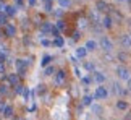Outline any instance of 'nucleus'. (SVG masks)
Listing matches in <instances>:
<instances>
[{
  "label": "nucleus",
  "instance_id": "obj_1",
  "mask_svg": "<svg viewBox=\"0 0 131 120\" xmlns=\"http://www.w3.org/2000/svg\"><path fill=\"white\" fill-rule=\"evenodd\" d=\"M100 47H102L105 52H110V51H113V42L110 41L107 36H104L102 39H100Z\"/></svg>",
  "mask_w": 131,
  "mask_h": 120
},
{
  "label": "nucleus",
  "instance_id": "obj_2",
  "mask_svg": "<svg viewBox=\"0 0 131 120\" xmlns=\"http://www.w3.org/2000/svg\"><path fill=\"white\" fill-rule=\"evenodd\" d=\"M117 75H118V78H120V79H123V81H128V79L131 78L129 70H128V68H125V67H118V68H117Z\"/></svg>",
  "mask_w": 131,
  "mask_h": 120
},
{
  "label": "nucleus",
  "instance_id": "obj_3",
  "mask_svg": "<svg viewBox=\"0 0 131 120\" xmlns=\"http://www.w3.org/2000/svg\"><path fill=\"white\" fill-rule=\"evenodd\" d=\"M107 96H108V91L104 86H99L97 89H95V93H94V97L95 99H105Z\"/></svg>",
  "mask_w": 131,
  "mask_h": 120
},
{
  "label": "nucleus",
  "instance_id": "obj_4",
  "mask_svg": "<svg viewBox=\"0 0 131 120\" xmlns=\"http://www.w3.org/2000/svg\"><path fill=\"white\" fill-rule=\"evenodd\" d=\"M120 44H122L123 49H131V36L129 34H123L120 37Z\"/></svg>",
  "mask_w": 131,
  "mask_h": 120
},
{
  "label": "nucleus",
  "instance_id": "obj_5",
  "mask_svg": "<svg viewBox=\"0 0 131 120\" xmlns=\"http://www.w3.org/2000/svg\"><path fill=\"white\" fill-rule=\"evenodd\" d=\"M15 65H16V70L19 75H24V72H26V62H24L23 58H18L16 62H15Z\"/></svg>",
  "mask_w": 131,
  "mask_h": 120
},
{
  "label": "nucleus",
  "instance_id": "obj_6",
  "mask_svg": "<svg viewBox=\"0 0 131 120\" xmlns=\"http://www.w3.org/2000/svg\"><path fill=\"white\" fill-rule=\"evenodd\" d=\"M0 12H5L7 16H13V15L16 13V10H15V7H12V5H5V7L0 8Z\"/></svg>",
  "mask_w": 131,
  "mask_h": 120
},
{
  "label": "nucleus",
  "instance_id": "obj_7",
  "mask_svg": "<svg viewBox=\"0 0 131 120\" xmlns=\"http://www.w3.org/2000/svg\"><path fill=\"white\" fill-rule=\"evenodd\" d=\"M5 33H7V36H10V37H13L15 34H16V28L13 26V24H5Z\"/></svg>",
  "mask_w": 131,
  "mask_h": 120
},
{
  "label": "nucleus",
  "instance_id": "obj_8",
  "mask_svg": "<svg viewBox=\"0 0 131 120\" xmlns=\"http://www.w3.org/2000/svg\"><path fill=\"white\" fill-rule=\"evenodd\" d=\"M94 81L95 83H104L105 81V75L102 72H94Z\"/></svg>",
  "mask_w": 131,
  "mask_h": 120
},
{
  "label": "nucleus",
  "instance_id": "obj_9",
  "mask_svg": "<svg viewBox=\"0 0 131 120\" xmlns=\"http://www.w3.org/2000/svg\"><path fill=\"white\" fill-rule=\"evenodd\" d=\"M88 49V52H92V51H95V49H97V42L95 41H92V39H89V41L86 42V46H84Z\"/></svg>",
  "mask_w": 131,
  "mask_h": 120
},
{
  "label": "nucleus",
  "instance_id": "obj_10",
  "mask_svg": "<svg viewBox=\"0 0 131 120\" xmlns=\"http://www.w3.org/2000/svg\"><path fill=\"white\" fill-rule=\"evenodd\" d=\"M86 54H88V49L86 47H78L76 49V57L84 58V57H86Z\"/></svg>",
  "mask_w": 131,
  "mask_h": 120
},
{
  "label": "nucleus",
  "instance_id": "obj_11",
  "mask_svg": "<svg viewBox=\"0 0 131 120\" xmlns=\"http://www.w3.org/2000/svg\"><path fill=\"white\" fill-rule=\"evenodd\" d=\"M63 79H65V72H63V70H60L58 75L55 76V83H57V84H62V83H63Z\"/></svg>",
  "mask_w": 131,
  "mask_h": 120
},
{
  "label": "nucleus",
  "instance_id": "obj_12",
  "mask_svg": "<svg viewBox=\"0 0 131 120\" xmlns=\"http://www.w3.org/2000/svg\"><path fill=\"white\" fill-rule=\"evenodd\" d=\"M7 79L10 81V84H15L16 86V83H18V73H13V75H8Z\"/></svg>",
  "mask_w": 131,
  "mask_h": 120
},
{
  "label": "nucleus",
  "instance_id": "obj_13",
  "mask_svg": "<svg viewBox=\"0 0 131 120\" xmlns=\"http://www.w3.org/2000/svg\"><path fill=\"white\" fill-rule=\"evenodd\" d=\"M57 3L60 5V8H68L71 5V0H57Z\"/></svg>",
  "mask_w": 131,
  "mask_h": 120
},
{
  "label": "nucleus",
  "instance_id": "obj_14",
  "mask_svg": "<svg viewBox=\"0 0 131 120\" xmlns=\"http://www.w3.org/2000/svg\"><path fill=\"white\" fill-rule=\"evenodd\" d=\"M91 109H92V112L95 114V115H100V114H102V107H100L99 104H92V107H91Z\"/></svg>",
  "mask_w": 131,
  "mask_h": 120
},
{
  "label": "nucleus",
  "instance_id": "obj_15",
  "mask_svg": "<svg viewBox=\"0 0 131 120\" xmlns=\"http://www.w3.org/2000/svg\"><path fill=\"white\" fill-rule=\"evenodd\" d=\"M2 114H3V115L8 118V117H12V115H13V109L10 107V106H7V107L3 109V112H2Z\"/></svg>",
  "mask_w": 131,
  "mask_h": 120
},
{
  "label": "nucleus",
  "instance_id": "obj_16",
  "mask_svg": "<svg viewBox=\"0 0 131 120\" xmlns=\"http://www.w3.org/2000/svg\"><path fill=\"white\" fill-rule=\"evenodd\" d=\"M50 60H52V57H50V55H44L42 60H41V65H42V67H47V65L50 63Z\"/></svg>",
  "mask_w": 131,
  "mask_h": 120
},
{
  "label": "nucleus",
  "instance_id": "obj_17",
  "mask_svg": "<svg viewBox=\"0 0 131 120\" xmlns=\"http://www.w3.org/2000/svg\"><path fill=\"white\" fill-rule=\"evenodd\" d=\"M117 107L120 109V111H126V109H128V102H125V101H118V102H117Z\"/></svg>",
  "mask_w": 131,
  "mask_h": 120
},
{
  "label": "nucleus",
  "instance_id": "obj_18",
  "mask_svg": "<svg viewBox=\"0 0 131 120\" xmlns=\"http://www.w3.org/2000/svg\"><path fill=\"white\" fill-rule=\"evenodd\" d=\"M53 44H55V46H57V47H63L65 41H63V39L60 37V36H57V37H55V41H53Z\"/></svg>",
  "mask_w": 131,
  "mask_h": 120
},
{
  "label": "nucleus",
  "instance_id": "obj_19",
  "mask_svg": "<svg viewBox=\"0 0 131 120\" xmlns=\"http://www.w3.org/2000/svg\"><path fill=\"white\" fill-rule=\"evenodd\" d=\"M83 104H84V106H92V97H91V96H84L83 97Z\"/></svg>",
  "mask_w": 131,
  "mask_h": 120
},
{
  "label": "nucleus",
  "instance_id": "obj_20",
  "mask_svg": "<svg viewBox=\"0 0 131 120\" xmlns=\"http://www.w3.org/2000/svg\"><path fill=\"white\" fill-rule=\"evenodd\" d=\"M0 24H7V13L0 12Z\"/></svg>",
  "mask_w": 131,
  "mask_h": 120
},
{
  "label": "nucleus",
  "instance_id": "obj_21",
  "mask_svg": "<svg viewBox=\"0 0 131 120\" xmlns=\"http://www.w3.org/2000/svg\"><path fill=\"white\" fill-rule=\"evenodd\" d=\"M44 10L45 12H50V10H52V3H50V0H44Z\"/></svg>",
  "mask_w": 131,
  "mask_h": 120
},
{
  "label": "nucleus",
  "instance_id": "obj_22",
  "mask_svg": "<svg viewBox=\"0 0 131 120\" xmlns=\"http://www.w3.org/2000/svg\"><path fill=\"white\" fill-rule=\"evenodd\" d=\"M104 26H105V28H110V26H112V19H110L108 16L104 18Z\"/></svg>",
  "mask_w": 131,
  "mask_h": 120
},
{
  "label": "nucleus",
  "instance_id": "obj_23",
  "mask_svg": "<svg viewBox=\"0 0 131 120\" xmlns=\"http://www.w3.org/2000/svg\"><path fill=\"white\" fill-rule=\"evenodd\" d=\"M49 31H52V26H50V24H49V23H45V24H44V26H42V33H45V34H47Z\"/></svg>",
  "mask_w": 131,
  "mask_h": 120
},
{
  "label": "nucleus",
  "instance_id": "obj_24",
  "mask_svg": "<svg viewBox=\"0 0 131 120\" xmlns=\"http://www.w3.org/2000/svg\"><path fill=\"white\" fill-rule=\"evenodd\" d=\"M52 73H53V67H47V68L44 70V75H45V76H50Z\"/></svg>",
  "mask_w": 131,
  "mask_h": 120
},
{
  "label": "nucleus",
  "instance_id": "obj_25",
  "mask_svg": "<svg viewBox=\"0 0 131 120\" xmlns=\"http://www.w3.org/2000/svg\"><path fill=\"white\" fill-rule=\"evenodd\" d=\"M41 44H42L44 47H49V46H50V44H52V42H50L49 39H42V41H41Z\"/></svg>",
  "mask_w": 131,
  "mask_h": 120
},
{
  "label": "nucleus",
  "instance_id": "obj_26",
  "mask_svg": "<svg viewBox=\"0 0 131 120\" xmlns=\"http://www.w3.org/2000/svg\"><path fill=\"white\" fill-rule=\"evenodd\" d=\"M97 7H99V10H105V7H107V5H105L104 2H97Z\"/></svg>",
  "mask_w": 131,
  "mask_h": 120
},
{
  "label": "nucleus",
  "instance_id": "obj_27",
  "mask_svg": "<svg viewBox=\"0 0 131 120\" xmlns=\"http://www.w3.org/2000/svg\"><path fill=\"white\" fill-rule=\"evenodd\" d=\"M57 26H58V29H63L65 28V23L63 21H57Z\"/></svg>",
  "mask_w": 131,
  "mask_h": 120
},
{
  "label": "nucleus",
  "instance_id": "obj_28",
  "mask_svg": "<svg viewBox=\"0 0 131 120\" xmlns=\"http://www.w3.org/2000/svg\"><path fill=\"white\" fill-rule=\"evenodd\" d=\"M5 107H7V104H5V102H0V114L3 112V109H5Z\"/></svg>",
  "mask_w": 131,
  "mask_h": 120
},
{
  "label": "nucleus",
  "instance_id": "obj_29",
  "mask_svg": "<svg viewBox=\"0 0 131 120\" xmlns=\"http://www.w3.org/2000/svg\"><path fill=\"white\" fill-rule=\"evenodd\" d=\"M5 72V62H0V73Z\"/></svg>",
  "mask_w": 131,
  "mask_h": 120
},
{
  "label": "nucleus",
  "instance_id": "obj_30",
  "mask_svg": "<svg viewBox=\"0 0 131 120\" xmlns=\"http://www.w3.org/2000/svg\"><path fill=\"white\" fill-rule=\"evenodd\" d=\"M16 93H18V94H21V93H23V88L19 86V84H16Z\"/></svg>",
  "mask_w": 131,
  "mask_h": 120
},
{
  "label": "nucleus",
  "instance_id": "obj_31",
  "mask_svg": "<svg viewBox=\"0 0 131 120\" xmlns=\"http://www.w3.org/2000/svg\"><path fill=\"white\" fill-rule=\"evenodd\" d=\"M28 3H29V5H31V7H34V5H36V3H37V0H28Z\"/></svg>",
  "mask_w": 131,
  "mask_h": 120
},
{
  "label": "nucleus",
  "instance_id": "obj_32",
  "mask_svg": "<svg viewBox=\"0 0 131 120\" xmlns=\"http://www.w3.org/2000/svg\"><path fill=\"white\" fill-rule=\"evenodd\" d=\"M128 89H129V91H131V78L128 79Z\"/></svg>",
  "mask_w": 131,
  "mask_h": 120
},
{
  "label": "nucleus",
  "instance_id": "obj_33",
  "mask_svg": "<svg viewBox=\"0 0 131 120\" xmlns=\"http://www.w3.org/2000/svg\"><path fill=\"white\" fill-rule=\"evenodd\" d=\"M117 2H125V0H117Z\"/></svg>",
  "mask_w": 131,
  "mask_h": 120
},
{
  "label": "nucleus",
  "instance_id": "obj_34",
  "mask_svg": "<svg viewBox=\"0 0 131 120\" xmlns=\"http://www.w3.org/2000/svg\"><path fill=\"white\" fill-rule=\"evenodd\" d=\"M129 36H131V34H129Z\"/></svg>",
  "mask_w": 131,
  "mask_h": 120
}]
</instances>
